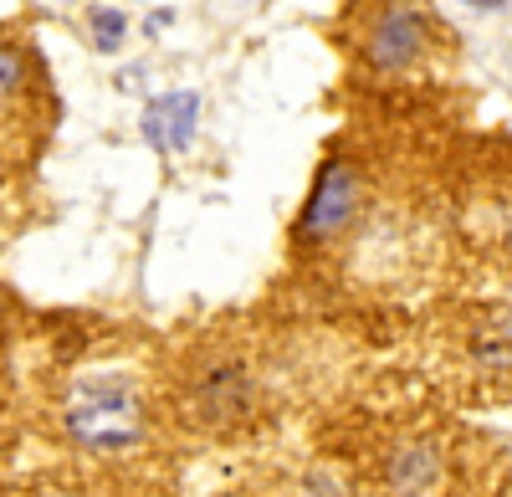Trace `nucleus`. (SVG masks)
Here are the masks:
<instances>
[{
  "instance_id": "obj_6",
  "label": "nucleus",
  "mask_w": 512,
  "mask_h": 497,
  "mask_svg": "<svg viewBox=\"0 0 512 497\" xmlns=\"http://www.w3.org/2000/svg\"><path fill=\"white\" fill-rule=\"evenodd\" d=\"M88 26H93V41H98L103 52H118V47H123V31H128V26H123L118 11H93Z\"/></svg>"
},
{
  "instance_id": "obj_7",
  "label": "nucleus",
  "mask_w": 512,
  "mask_h": 497,
  "mask_svg": "<svg viewBox=\"0 0 512 497\" xmlns=\"http://www.w3.org/2000/svg\"><path fill=\"white\" fill-rule=\"evenodd\" d=\"M472 6H482V11H497V6H507V0H472Z\"/></svg>"
},
{
  "instance_id": "obj_1",
  "label": "nucleus",
  "mask_w": 512,
  "mask_h": 497,
  "mask_svg": "<svg viewBox=\"0 0 512 497\" xmlns=\"http://www.w3.org/2000/svg\"><path fill=\"white\" fill-rule=\"evenodd\" d=\"M67 431L88 451H134L144 441V405L123 380H98L88 390H77L67 405Z\"/></svg>"
},
{
  "instance_id": "obj_3",
  "label": "nucleus",
  "mask_w": 512,
  "mask_h": 497,
  "mask_svg": "<svg viewBox=\"0 0 512 497\" xmlns=\"http://www.w3.org/2000/svg\"><path fill=\"white\" fill-rule=\"evenodd\" d=\"M420 47H425V21L410 6H390L369 36V62L395 72V67H410L420 57Z\"/></svg>"
},
{
  "instance_id": "obj_2",
  "label": "nucleus",
  "mask_w": 512,
  "mask_h": 497,
  "mask_svg": "<svg viewBox=\"0 0 512 497\" xmlns=\"http://www.w3.org/2000/svg\"><path fill=\"white\" fill-rule=\"evenodd\" d=\"M354 205H359V175L349 170V164H323V175L303 205V221H297V231H303L308 241H328L338 236L349 221H354Z\"/></svg>"
},
{
  "instance_id": "obj_4",
  "label": "nucleus",
  "mask_w": 512,
  "mask_h": 497,
  "mask_svg": "<svg viewBox=\"0 0 512 497\" xmlns=\"http://www.w3.org/2000/svg\"><path fill=\"white\" fill-rule=\"evenodd\" d=\"M195 118H200V98H195V93H164V98H154L149 113H144V134H149L159 149H190Z\"/></svg>"
},
{
  "instance_id": "obj_5",
  "label": "nucleus",
  "mask_w": 512,
  "mask_h": 497,
  "mask_svg": "<svg viewBox=\"0 0 512 497\" xmlns=\"http://www.w3.org/2000/svg\"><path fill=\"white\" fill-rule=\"evenodd\" d=\"M26 82V57L16 47H0V103H11Z\"/></svg>"
}]
</instances>
